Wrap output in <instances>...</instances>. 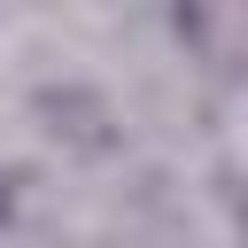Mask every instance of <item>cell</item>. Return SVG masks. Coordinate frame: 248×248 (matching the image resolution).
Masks as SVG:
<instances>
[{"label": "cell", "mask_w": 248, "mask_h": 248, "mask_svg": "<svg viewBox=\"0 0 248 248\" xmlns=\"http://www.w3.org/2000/svg\"><path fill=\"white\" fill-rule=\"evenodd\" d=\"M8 217H16V178L0 170V232H8Z\"/></svg>", "instance_id": "1"}]
</instances>
